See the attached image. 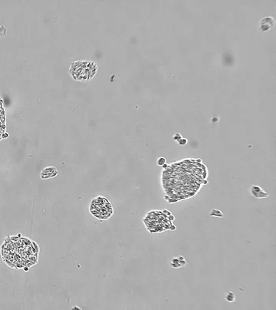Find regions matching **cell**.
I'll use <instances>...</instances> for the list:
<instances>
[{
    "label": "cell",
    "mask_w": 276,
    "mask_h": 310,
    "mask_svg": "<svg viewBox=\"0 0 276 310\" xmlns=\"http://www.w3.org/2000/svg\"><path fill=\"white\" fill-rule=\"evenodd\" d=\"M90 213L97 219L106 220L109 219L113 214V208L108 200L99 196L92 200L90 204Z\"/></svg>",
    "instance_id": "1"
},
{
    "label": "cell",
    "mask_w": 276,
    "mask_h": 310,
    "mask_svg": "<svg viewBox=\"0 0 276 310\" xmlns=\"http://www.w3.org/2000/svg\"><path fill=\"white\" fill-rule=\"evenodd\" d=\"M96 65L94 62H78L73 64L70 72L76 81H88L96 73Z\"/></svg>",
    "instance_id": "2"
},
{
    "label": "cell",
    "mask_w": 276,
    "mask_h": 310,
    "mask_svg": "<svg viewBox=\"0 0 276 310\" xmlns=\"http://www.w3.org/2000/svg\"><path fill=\"white\" fill-rule=\"evenodd\" d=\"M274 26V19L272 17H266L262 19L261 22V29L262 32H266Z\"/></svg>",
    "instance_id": "3"
},
{
    "label": "cell",
    "mask_w": 276,
    "mask_h": 310,
    "mask_svg": "<svg viewBox=\"0 0 276 310\" xmlns=\"http://www.w3.org/2000/svg\"><path fill=\"white\" fill-rule=\"evenodd\" d=\"M252 193L253 194V196L256 197V198H265V197H268V194L267 193L264 192V191H262V189L259 187V186H256V185H253L251 189Z\"/></svg>",
    "instance_id": "4"
},
{
    "label": "cell",
    "mask_w": 276,
    "mask_h": 310,
    "mask_svg": "<svg viewBox=\"0 0 276 310\" xmlns=\"http://www.w3.org/2000/svg\"><path fill=\"white\" fill-rule=\"evenodd\" d=\"M225 299L229 302H233L236 300V295L231 291H228L225 295Z\"/></svg>",
    "instance_id": "5"
},
{
    "label": "cell",
    "mask_w": 276,
    "mask_h": 310,
    "mask_svg": "<svg viewBox=\"0 0 276 310\" xmlns=\"http://www.w3.org/2000/svg\"><path fill=\"white\" fill-rule=\"evenodd\" d=\"M209 215L211 216H216V217H223L224 216L223 214L218 209H213Z\"/></svg>",
    "instance_id": "6"
},
{
    "label": "cell",
    "mask_w": 276,
    "mask_h": 310,
    "mask_svg": "<svg viewBox=\"0 0 276 310\" xmlns=\"http://www.w3.org/2000/svg\"><path fill=\"white\" fill-rule=\"evenodd\" d=\"M2 127H4V115L3 110L2 107L0 106V135H1V131H3L2 129Z\"/></svg>",
    "instance_id": "7"
},
{
    "label": "cell",
    "mask_w": 276,
    "mask_h": 310,
    "mask_svg": "<svg viewBox=\"0 0 276 310\" xmlns=\"http://www.w3.org/2000/svg\"><path fill=\"white\" fill-rule=\"evenodd\" d=\"M171 266L172 268H180L182 267L181 265L179 263V259L178 258H172V261H171Z\"/></svg>",
    "instance_id": "8"
},
{
    "label": "cell",
    "mask_w": 276,
    "mask_h": 310,
    "mask_svg": "<svg viewBox=\"0 0 276 310\" xmlns=\"http://www.w3.org/2000/svg\"><path fill=\"white\" fill-rule=\"evenodd\" d=\"M179 259V263L181 265V266H186V260H185V258H184L183 256H180L178 257Z\"/></svg>",
    "instance_id": "9"
},
{
    "label": "cell",
    "mask_w": 276,
    "mask_h": 310,
    "mask_svg": "<svg viewBox=\"0 0 276 310\" xmlns=\"http://www.w3.org/2000/svg\"><path fill=\"white\" fill-rule=\"evenodd\" d=\"M166 164V159L164 158H160L157 160V165L163 166V164Z\"/></svg>",
    "instance_id": "10"
},
{
    "label": "cell",
    "mask_w": 276,
    "mask_h": 310,
    "mask_svg": "<svg viewBox=\"0 0 276 310\" xmlns=\"http://www.w3.org/2000/svg\"><path fill=\"white\" fill-rule=\"evenodd\" d=\"M177 142H178V145H181V146H183V145H186V144H187V139L182 137V138L180 139Z\"/></svg>",
    "instance_id": "11"
},
{
    "label": "cell",
    "mask_w": 276,
    "mask_h": 310,
    "mask_svg": "<svg viewBox=\"0 0 276 310\" xmlns=\"http://www.w3.org/2000/svg\"><path fill=\"white\" fill-rule=\"evenodd\" d=\"M181 138H182V136H181V135H180V134H179V133L176 134V135H175L174 136H173V140H174V141H178L179 140H180V139H181Z\"/></svg>",
    "instance_id": "12"
},
{
    "label": "cell",
    "mask_w": 276,
    "mask_h": 310,
    "mask_svg": "<svg viewBox=\"0 0 276 310\" xmlns=\"http://www.w3.org/2000/svg\"><path fill=\"white\" fill-rule=\"evenodd\" d=\"M170 229L171 230H175V229H176V227H175V226H173V225H172V226H171V227H170Z\"/></svg>",
    "instance_id": "13"
}]
</instances>
